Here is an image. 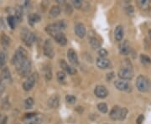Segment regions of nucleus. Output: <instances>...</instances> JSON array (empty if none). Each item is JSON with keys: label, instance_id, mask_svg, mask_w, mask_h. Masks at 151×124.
Here are the masks:
<instances>
[{"label": "nucleus", "instance_id": "a19ab883", "mask_svg": "<svg viewBox=\"0 0 151 124\" xmlns=\"http://www.w3.org/2000/svg\"><path fill=\"white\" fill-rule=\"evenodd\" d=\"M144 115L140 114V115H139V116L138 117L137 120H136V122H137V124L142 123H143V121H144Z\"/></svg>", "mask_w": 151, "mask_h": 124}, {"label": "nucleus", "instance_id": "4468645a", "mask_svg": "<svg viewBox=\"0 0 151 124\" xmlns=\"http://www.w3.org/2000/svg\"><path fill=\"white\" fill-rule=\"evenodd\" d=\"M60 65H61V67L62 68L63 71L69 75H74L76 73V70L75 68H73L72 66H70L65 60H61L60 61Z\"/></svg>", "mask_w": 151, "mask_h": 124}, {"label": "nucleus", "instance_id": "f257e3e1", "mask_svg": "<svg viewBox=\"0 0 151 124\" xmlns=\"http://www.w3.org/2000/svg\"><path fill=\"white\" fill-rule=\"evenodd\" d=\"M66 28V23L65 20H60L56 23L50 24L45 27V31L50 36L55 37L58 33L62 32L63 29Z\"/></svg>", "mask_w": 151, "mask_h": 124}, {"label": "nucleus", "instance_id": "39448f33", "mask_svg": "<svg viewBox=\"0 0 151 124\" xmlns=\"http://www.w3.org/2000/svg\"><path fill=\"white\" fill-rule=\"evenodd\" d=\"M118 76L119 77L120 80L124 81H129L134 77V71L131 66H124L122 67L118 72Z\"/></svg>", "mask_w": 151, "mask_h": 124}, {"label": "nucleus", "instance_id": "f8f14e48", "mask_svg": "<svg viewBox=\"0 0 151 124\" xmlns=\"http://www.w3.org/2000/svg\"><path fill=\"white\" fill-rule=\"evenodd\" d=\"M74 30H75L76 35L77 37L81 38V39L85 37L87 31H86V28H85L84 25H82V24H81V23L76 24V25H75Z\"/></svg>", "mask_w": 151, "mask_h": 124}, {"label": "nucleus", "instance_id": "9d476101", "mask_svg": "<svg viewBox=\"0 0 151 124\" xmlns=\"http://www.w3.org/2000/svg\"><path fill=\"white\" fill-rule=\"evenodd\" d=\"M94 94L98 98H105L108 95V89L103 86H97L94 89Z\"/></svg>", "mask_w": 151, "mask_h": 124}, {"label": "nucleus", "instance_id": "1a4fd4ad", "mask_svg": "<svg viewBox=\"0 0 151 124\" xmlns=\"http://www.w3.org/2000/svg\"><path fill=\"white\" fill-rule=\"evenodd\" d=\"M114 86L115 87L119 90V91H131V86L129 85V83H128L127 81L124 80H117L114 82Z\"/></svg>", "mask_w": 151, "mask_h": 124}, {"label": "nucleus", "instance_id": "2eb2a0df", "mask_svg": "<svg viewBox=\"0 0 151 124\" xmlns=\"http://www.w3.org/2000/svg\"><path fill=\"white\" fill-rule=\"evenodd\" d=\"M11 81H12V78H11V75H10V71H9V68L4 67L1 72V81L5 83L8 81L10 82Z\"/></svg>", "mask_w": 151, "mask_h": 124}, {"label": "nucleus", "instance_id": "f03ea898", "mask_svg": "<svg viewBox=\"0 0 151 124\" xmlns=\"http://www.w3.org/2000/svg\"><path fill=\"white\" fill-rule=\"evenodd\" d=\"M27 59H28L27 51L22 47H19L17 50L15 51L13 56L11 63H12V65H15L16 67H18L21 63H23Z\"/></svg>", "mask_w": 151, "mask_h": 124}, {"label": "nucleus", "instance_id": "c756f323", "mask_svg": "<svg viewBox=\"0 0 151 124\" xmlns=\"http://www.w3.org/2000/svg\"><path fill=\"white\" fill-rule=\"evenodd\" d=\"M40 123H41V119L35 117L28 119L27 122H25V124H40Z\"/></svg>", "mask_w": 151, "mask_h": 124}, {"label": "nucleus", "instance_id": "58836bf2", "mask_svg": "<svg viewBox=\"0 0 151 124\" xmlns=\"http://www.w3.org/2000/svg\"><path fill=\"white\" fill-rule=\"evenodd\" d=\"M72 3H73V5H74V7H75L76 9H81L82 5V2L81 0H74L72 2Z\"/></svg>", "mask_w": 151, "mask_h": 124}, {"label": "nucleus", "instance_id": "5701e85b", "mask_svg": "<svg viewBox=\"0 0 151 124\" xmlns=\"http://www.w3.org/2000/svg\"><path fill=\"white\" fill-rule=\"evenodd\" d=\"M40 20V16L37 13H31L29 16V23L30 25H34Z\"/></svg>", "mask_w": 151, "mask_h": 124}, {"label": "nucleus", "instance_id": "72a5a7b5", "mask_svg": "<svg viewBox=\"0 0 151 124\" xmlns=\"http://www.w3.org/2000/svg\"><path fill=\"white\" fill-rule=\"evenodd\" d=\"M127 114H128V109L125 107H123L121 108V113H120V117H119V120L120 121H123L127 117Z\"/></svg>", "mask_w": 151, "mask_h": 124}, {"label": "nucleus", "instance_id": "aec40b11", "mask_svg": "<svg viewBox=\"0 0 151 124\" xmlns=\"http://www.w3.org/2000/svg\"><path fill=\"white\" fill-rule=\"evenodd\" d=\"M130 52V47H129V45L128 43V41L125 40L124 43H122V45L119 46V53L121 55H128Z\"/></svg>", "mask_w": 151, "mask_h": 124}, {"label": "nucleus", "instance_id": "c9c22d12", "mask_svg": "<svg viewBox=\"0 0 151 124\" xmlns=\"http://www.w3.org/2000/svg\"><path fill=\"white\" fill-rule=\"evenodd\" d=\"M9 40H10V39L8 37V36H6L5 35H3L2 36V38H1V43L4 46H7L9 44Z\"/></svg>", "mask_w": 151, "mask_h": 124}, {"label": "nucleus", "instance_id": "f704fd0d", "mask_svg": "<svg viewBox=\"0 0 151 124\" xmlns=\"http://www.w3.org/2000/svg\"><path fill=\"white\" fill-rule=\"evenodd\" d=\"M6 62V55L4 52H0V67H3Z\"/></svg>", "mask_w": 151, "mask_h": 124}, {"label": "nucleus", "instance_id": "a211bd4d", "mask_svg": "<svg viewBox=\"0 0 151 124\" xmlns=\"http://www.w3.org/2000/svg\"><path fill=\"white\" fill-rule=\"evenodd\" d=\"M54 39L55 40V42L57 44H59L61 46H65L67 44V39H66V36L65 35V34L61 32V33H58L55 37H54Z\"/></svg>", "mask_w": 151, "mask_h": 124}, {"label": "nucleus", "instance_id": "423d86ee", "mask_svg": "<svg viewBox=\"0 0 151 124\" xmlns=\"http://www.w3.org/2000/svg\"><path fill=\"white\" fill-rule=\"evenodd\" d=\"M21 37H22L24 42L27 46H32L36 40L35 35L33 32H31L29 30H27V29H25L21 33Z\"/></svg>", "mask_w": 151, "mask_h": 124}, {"label": "nucleus", "instance_id": "ea45409f", "mask_svg": "<svg viewBox=\"0 0 151 124\" xmlns=\"http://www.w3.org/2000/svg\"><path fill=\"white\" fill-rule=\"evenodd\" d=\"M65 12L68 14H71L72 13V8L71 4H66V8H65Z\"/></svg>", "mask_w": 151, "mask_h": 124}, {"label": "nucleus", "instance_id": "c03bdc74", "mask_svg": "<svg viewBox=\"0 0 151 124\" xmlns=\"http://www.w3.org/2000/svg\"><path fill=\"white\" fill-rule=\"evenodd\" d=\"M0 119H1V114H0Z\"/></svg>", "mask_w": 151, "mask_h": 124}, {"label": "nucleus", "instance_id": "f3484780", "mask_svg": "<svg viewBox=\"0 0 151 124\" xmlns=\"http://www.w3.org/2000/svg\"><path fill=\"white\" fill-rule=\"evenodd\" d=\"M120 113H121V107H119L118 106H114L109 113V117H111V119H113L114 121L119 120Z\"/></svg>", "mask_w": 151, "mask_h": 124}, {"label": "nucleus", "instance_id": "6e6552de", "mask_svg": "<svg viewBox=\"0 0 151 124\" xmlns=\"http://www.w3.org/2000/svg\"><path fill=\"white\" fill-rule=\"evenodd\" d=\"M43 51H44V55L52 59L55 55V50H54V47L52 45V42L50 39H46L44 43V46H43Z\"/></svg>", "mask_w": 151, "mask_h": 124}, {"label": "nucleus", "instance_id": "cd10ccee", "mask_svg": "<svg viewBox=\"0 0 151 124\" xmlns=\"http://www.w3.org/2000/svg\"><path fill=\"white\" fill-rule=\"evenodd\" d=\"M98 109L102 113H106V112H108V106H107L106 103L101 102L99 104H98Z\"/></svg>", "mask_w": 151, "mask_h": 124}, {"label": "nucleus", "instance_id": "bb28decb", "mask_svg": "<svg viewBox=\"0 0 151 124\" xmlns=\"http://www.w3.org/2000/svg\"><path fill=\"white\" fill-rule=\"evenodd\" d=\"M34 103H35L34 99L32 97H29L25 101V107L26 109H30L33 107Z\"/></svg>", "mask_w": 151, "mask_h": 124}, {"label": "nucleus", "instance_id": "473e14b6", "mask_svg": "<svg viewBox=\"0 0 151 124\" xmlns=\"http://www.w3.org/2000/svg\"><path fill=\"white\" fill-rule=\"evenodd\" d=\"M65 101L69 104H74L76 101V97L72 96V95H66L65 96Z\"/></svg>", "mask_w": 151, "mask_h": 124}, {"label": "nucleus", "instance_id": "4c0bfd02", "mask_svg": "<svg viewBox=\"0 0 151 124\" xmlns=\"http://www.w3.org/2000/svg\"><path fill=\"white\" fill-rule=\"evenodd\" d=\"M125 10L128 15H133V14H134V7L131 6V5L128 6L125 9Z\"/></svg>", "mask_w": 151, "mask_h": 124}, {"label": "nucleus", "instance_id": "79ce46f5", "mask_svg": "<svg viewBox=\"0 0 151 124\" xmlns=\"http://www.w3.org/2000/svg\"><path fill=\"white\" fill-rule=\"evenodd\" d=\"M113 77V72H112V73H110V74H108V75H107V79H108V80H109V81H110Z\"/></svg>", "mask_w": 151, "mask_h": 124}, {"label": "nucleus", "instance_id": "37998d69", "mask_svg": "<svg viewBox=\"0 0 151 124\" xmlns=\"http://www.w3.org/2000/svg\"><path fill=\"white\" fill-rule=\"evenodd\" d=\"M149 36H150V38L151 39V29L149 31Z\"/></svg>", "mask_w": 151, "mask_h": 124}, {"label": "nucleus", "instance_id": "a878e982", "mask_svg": "<svg viewBox=\"0 0 151 124\" xmlns=\"http://www.w3.org/2000/svg\"><path fill=\"white\" fill-rule=\"evenodd\" d=\"M57 80L60 83H64L66 80V75L64 71H58L56 75Z\"/></svg>", "mask_w": 151, "mask_h": 124}, {"label": "nucleus", "instance_id": "e433bc0d", "mask_svg": "<svg viewBox=\"0 0 151 124\" xmlns=\"http://www.w3.org/2000/svg\"><path fill=\"white\" fill-rule=\"evenodd\" d=\"M98 55H99V57H102V58H106L108 55V51L105 50V49H100L98 50Z\"/></svg>", "mask_w": 151, "mask_h": 124}, {"label": "nucleus", "instance_id": "9b49d317", "mask_svg": "<svg viewBox=\"0 0 151 124\" xmlns=\"http://www.w3.org/2000/svg\"><path fill=\"white\" fill-rule=\"evenodd\" d=\"M67 58L69 60L70 63L73 65H78L79 61H78V56L76 53V51L73 49H69L67 51Z\"/></svg>", "mask_w": 151, "mask_h": 124}, {"label": "nucleus", "instance_id": "20e7f679", "mask_svg": "<svg viewBox=\"0 0 151 124\" xmlns=\"http://www.w3.org/2000/svg\"><path fill=\"white\" fill-rule=\"evenodd\" d=\"M31 70H32V65L29 59L25 60V61L21 63L17 67L18 73L22 77H29L31 73Z\"/></svg>", "mask_w": 151, "mask_h": 124}, {"label": "nucleus", "instance_id": "7ed1b4c3", "mask_svg": "<svg viewBox=\"0 0 151 124\" xmlns=\"http://www.w3.org/2000/svg\"><path fill=\"white\" fill-rule=\"evenodd\" d=\"M136 87L140 92H146L151 88V81L146 76L140 75L136 80Z\"/></svg>", "mask_w": 151, "mask_h": 124}, {"label": "nucleus", "instance_id": "0eeeda50", "mask_svg": "<svg viewBox=\"0 0 151 124\" xmlns=\"http://www.w3.org/2000/svg\"><path fill=\"white\" fill-rule=\"evenodd\" d=\"M38 81V74L37 73H34V74L30 75L27 80L23 83V88L26 91H30L33 87H35L36 81Z\"/></svg>", "mask_w": 151, "mask_h": 124}, {"label": "nucleus", "instance_id": "dca6fc26", "mask_svg": "<svg viewBox=\"0 0 151 124\" xmlns=\"http://www.w3.org/2000/svg\"><path fill=\"white\" fill-rule=\"evenodd\" d=\"M60 104V97L58 95H53L48 100V105L50 108H57Z\"/></svg>", "mask_w": 151, "mask_h": 124}, {"label": "nucleus", "instance_id": "2f4dec72", "mask_svg": "<svg viewBox=\"0 0 151 124\" xmlns=\"http://www.w3.org/2000/svg\"><path fill=\"white\" fill-rule=\"evenodd\" d=\"M150 4V2L149 0H139L138 1V5L142 9H147Z\"/></svg>", "mask_w": 151, "mask_h": 124}, {"label": "nucleus", "instance_id": "393cba45", "mask_svg": "<svg viewBox=\"0 0 151 124\" xmlns=\"http://www.w3.org/2000/svg\"><path fill=\"white\" fill-rule=\"evenodd\" d=\"M44 74L46 81H50L52 79V71L50 66H46L44 69Z\"/></svg>", "mask_w": 151, "mask_h": 124}, {"label": "nucleus", "instance_id": "4be33fe9", "mask_svg": "<svg viewBox=\"0 0 151 124\" xmlns=\"http://www.w3.org/2000/svg\"><path fill=\"white\" fill-rule=\"evenodd\" d=\"M89 42H90V45L92 46V48L97 50V49H99L101 47V43L100 41L95 37V36H91L89 39Z\"/></svg>", "mask_w": 151, "mask_h": 124}, {"label": "nucleus", "instance_id": "c85d7f7f", "mask_svg": "<svg viewBox=\"0 0 151 124\" xmlns=\"http://www.w3.org/2000/svg\"><path fill=\"white\" fill-rule=\"evenodd\" d=\"M140 61L144 65H150L151 59L146 55H140Z\"/></svg>", "mask_w": 151, "mask_h": 124}, {"label": "nucleus", "instance_id": "b1692460", "mask_svg": "<svg viewBox=\"0 0 151 124\" xmlns=\"http://www.w3.org/2000/svg\"><path fill=\"white\" fill-rule=\"evenodd\" d=\"M23 18V11H22V9L20 7H18L15 10V16H14V19L16 20V23H19L21 21Z\"/></svg>", "mask_w": 151, "mask_h": 124}, {"label": "nucleus", "instance_id": "6ab92c4d", "mask_svg": "<svg viewBox=\"0 0 151 124\" xmlns=\"http://www.w3.org/2000/svg\"><path fill=\"white\" fill-rule=\"evenodd\" d=\"M124 27L122 25H118L114 30V38L117 41H121L124 38Z\"/></svg>", "mask_w": 151, "mask_h": 124}, {"label": "nucleus", "instance_id": "ddd939ff", "mask_svg": "<svg viewBox=\"0 0 151 124\" xmlns=\"http://www.w3.org/2000/svg\"><path fill=\"white\" fill-rule=\"evenodd\" d=\"M97 66L100 69H108L111 66V62L109 60H108L107 58H102V57H98L97 59Z\"/></svg>", "mask_w": 151, "mask_h": 124}, {"label": "nucleus", "instance_id": "7c9ffc66", "mask_svg": "<svg viewBox=\"0 0 151 124\" xmlns=\"http://www.w3.org/2000/svg\"><path fill=\"white\" fill-rule=\"evenodd\" d=\"M7 20H8V24L10 26V28L11 29H14V27L16 25V20L14 19V16H12V15L9 16L8 19H7Z\"/></svg>", "mask_w": 151, "mask_h": 124}, {"label": "nucleus", "instance_id": "412c9836", "mask_svg": "<svg viewBox=\"0 0 151 124\" xmlns=\"http://www.w3.org/2000/svg\"><path fill=\"white\" fill-rule=\"evenodd\" d=\"M61 13V8L58 5H54L51 7L49 12V16L50 18H56L60 15Z\"/></svg>", "mask_w": 151, "mask_h": 124}]
</instances>
